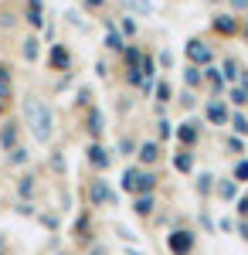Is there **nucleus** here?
I'll use <instances>...</instances> for the list:
<instances>
[{"label":"nucleus","mask_w":248,"mask_h":255,"mask_svg":"<svg viewBox=\"0 0 248 255\" xmlns=\"http://www.w3.org/2000/svg\"><path fill=\"white\" fill-rule=\"evenodd\" d=\"M20 123L27 126V133L34 136V143H51V136H55V109L44 102V99L38 96H24L20 99Z\"/></svg>","instance_id":"nucleus-1"},{"label":"nucleus","mask_w":248,"mask_h":255,"mask_svg":"<svg viewBox=\"0 0 248 255\" xmlns=\"http://www.w3.org/2000/svg\"><path fill=\"white\" fill-rule=\"evenodd\" d=\"M119 187L126 191V194H150L160 187V174H156V167H139V163H129L123 177H119Z\"/></svg>","instance_id":"nucleus-2"},{"label":"nucleus","mask_w":248,"mask_h":255,"mask_svg":"<svg viewBox=\"0 0 248 255\" xmlns=\"http://www.w3.org/2000/svg\"><path fill=\"white\" fill-rule=\"evenodd\" d=\"M82 197H85V208H119V191H116L113 184L106 180V174H96L85 180V187H82Z\"/></svg>","instance_id":"nucleus-3"},{"label":"nucleus","mask_w":248,"mask_h":255,"mask_svg":"<svg viewBox=\"0 0 248 255\" xmlns=\"http://www.w3.org/2000/svg\"><path fill=\"white\" fill-rule=\"evenodd\" d=\"M82 157H85V163L92 167V174H106V170L116 163V150L106 143V139H89L85 150H82Z\"/></svg>","instance_id":"nucleus-4"},{"label":"nucleus","mask_w":248,"mask_h":255,"mask_svg":"<svg viewBox=\"0 0 248 255\" xmlns=\"http://www.w3.org/2000/svg\"><path fill=\"white\" fill-rule=\"evenodd\" d=\"M92 215H96L92 208H82L78 218H75V225H72V242H75L82 252L96 242V218H92Z\"/></svg>","instance_id":"nucleus-5"},{"label":"nucleus","mask_w":248,"mask_h":255,"mask_svg":"<svg viewBox=\"0 0 248 255\" xmlns=\"http://www.w3.org/2000/svg\"><path fill=\"white\" fill-rule=\"evenodd\" d=\"M106 123H109V119H106V113H102V106L92 102V106L82 109V133H85L89 139H106V129H109Z\"/></svg>","instance_id":"nucleus-6"},{"label":"nucleus","mask_w":248,"mask_h":255,"mask_svg":"<svg viewBox=\"0 0 248 255\" xmlns=\"http://www.w3.org/2000/svg\"><path fill=\"white\" fill-rule=\"evenodd\" d=\"M48 68L58 72V75H72L75 55H72V48H68L65 41H51V44H48Z\"/></svg>","instance_id":"nucleus-7"},{"label":"nucleus","mask_w":248,"mask_h":255,"mask_svg":"<svg viewBox=\"0 0 248 255\" xmlns=\"http://www.w3.org/2000/svg\"><path fill=\"white\" fill-rule=\"evenodd\" d=\"M184 58L191 61V65H211L214 61V44H211L208 38H201V34H194V38L184 41Z\"/></svg>","instance_id":"nucleus-8"},{"label":"nucleus","mask_w":248,"mask_h":255,"mask_svg":"<svg viewBox=\"0 0 248 255\" xmlns=\"http://www.w3.org/2000/svg\"><path fill=\"white\" fill-rule=\"evenodd\" d=\"M197 245V232L194 228H170L167 232V252L170 255H191Z\"/></svg>","instance_id":"nucleus-9"},{"label":"nucleus","mask_w":248,"mask_h":255,"mask_svg":"<svg viewBox=\"0 0 248 255\" xmlns=\"http://www.w3.org/2000/svg\"><path fill=\"white\" fill-rule=\"evenodd\" d=\"M201 129H204V123H201V119H194V116H187V119H180V123L173 126V139H177L180 146L194 150V146L201 143Z\"/></svg>","instance_id":"nucleus-10"},{"label":"nucleus","mask_w":248,"mask_h":255,"mask_svg":"<svg viewBox=\"0 0 248 255\" xmlns=\"http://www.w3.org/2000/svg\"><path fill=\"white\" fill-rule=\"evenodd\" d=\"M167 157V150H163V143L153 136V139H139V146H136V163L139 167H160Z\"/></svg>","instance_id":"nucleus-11"},{"label":"nucleus","mask_w":248,"mask_h":255,"mask_svg":"<svg viewBox=\"0 0 248 255\" xmlns=\"http://www.w3.org/2000/svg\"><path fill=\"white\" fill-rule=\"evenodd\" d=\"M24 136V123L17 116H3L0 119V153H7L10 146H17Z\"/></svg>","instance_id":"nucleus-12"},{"label":"nucleus","mask_w":248,"mask_h":255,"mask_svg":"<svg viewBox=\"0 0 248 255\" xmlns=\"http://www.w3.org/2000/svg\"><path fill=\"white\" fill-rule=\"evenodd\" d=\"M211 31H214L218 38H235V34L242 31V17L231 14V10H221V14L211 17Z\"/></svg>","instance_id":"nucleus-13"},{"label":"nucleus","mask_w":248,"mask_h":255,"mask_svg":"<svg viewBox=\"0 0 248 255\" xmlns=\"http://www.w3.org/2000/svg\"><path fill=\"white\" fill-rule=\"evenodd\" d=\"M228 116H231V106H228L225 96L204 102V123H208V126H228Z\"/></svg>","instance_id":"nucleus-14"},{"label":"nucleus","mask_w":248,"mask_h":255,"mask_svg":"<svg viewBox=\"0 0 248 255\" xmlns=\"http://www.w3.org/2000/svg\"><path fill=\"white\" fill-rule=\"evenodd\" d=\"M14 191H17V201H38V194H41V177L31 174V170H20V177L14 180Z\"/></svg>","instance_id":"nucleus-15"},{"label":"nucleus","mask_w":248,"mask_h":255,"mask_svg":"<svg viewBox=\"0 0 248 255\" xmlns=\"http://www.w3.org/2000/svg\"><path fill=\"white\" fill-rule=\"evenodd\" d=\"M156 208H160L156 191H150V194H133V201H129V211H133L139 221H150V218H156Z\"/></svg>","instance_id":"nucleus-16"},{"label":"nucleus","mask_w":248,"mask_h":255,"mask_svg":"<svg viewBox=\"0 0 248 255\" xmlns=\"http://www.w3.org/2000/svg\"><path fill=\"white\" fill-rule=\"evenodd\" d=\"M24 24L31 27V31H41L44 27V20H48V10H44V0H27L24 3Z\"/></svg>","instance_id":"nucleus-17"},{"label":"nucleus","mask_w":248,"mask_h":255,"mask_svg":"<svg viewBox=\"0 0 248 255\" xmlns=\"http://www.w3.org/2000/svg\"><path fill=\"white\" fill-rule=\"evenodd\" d=\"M153 99H156V102H153V113H156V116H163V113H167V106L173 102V85L167 79H156V82H153Z\"/></svg>","instance_id":"nucleus-18"},{"label":"nucleus","mask_w":248,"mask_h":255,"mask_svg":"<svg viewBox=\"0 0 248 255\" xmlns=\"http://www.w3.org/2000/svg\"><path fill=\"white\" fill-rule=\"evenodd\" d=\"M41 34L38 31H31V34H24L20 38V58L27 61V65H38V58H41Z\"/></svg>","instance_id":"nucleus-19"},{"label":"nucleus","mask_w":248,"mask_h":255,"mask_svg":"<svg viewBox=\"0 0 248 255\" xmlns=\"http://www.w3.org/2000/svg\"><path fill=\"white\" fill-rule=\"evenodd\" d=\"M102 31H106V34H102V48H106L109 55L119 58V55H123V48H126V38L119 34V27H116V24H106Z\"/></svg>","instance_id":"nucleus-20"},{"label":"nucleus","mask_w":248,"mask_h":255,"mask_svg":"<svg viewBox=\"0 0 248 255\" xmlns=\"http://www.w3.org/2000/svg\"><path fill=\"white\" fill-rule=\"evenodd\" d=\"M214 194H218V201H225V204H235V197H238V180H235V177H214Z\"/></svg>","instance_id":"nucleus-21"},{"label":"nucleus","mask_w":248,"mask_h":255,"mask_svg":"<svg viewBox=\"0 0 248 255\" xmlns=\"http://www.w3.org/2000/svg\"><path fill=\"white\" fill-rule=\"evenodd\" d=\"M3 163L14 167V170H24V167H31V150H27L24 143H17V146H10V150L3 153Z\"/></svg>","instance_id":"nucleus-22"},{"label":"nucleus","mask_w":248,"mask_h":255,"mask_svg":"<svg viewBox=\"0 0 248 255\" xmlns=\"http://www.w3.org/2000/svg\"><path fill=\"white\" fill-rule=\"evenodd\" d=\"M194 167H197V160H194V150H187V146H180L177 153H173V170L180 177H191Z\"/></svg>","instance_id":"nucleus-23"},{"label":"nucleus","mask_w":248,"mask_h":255,"mask_svg":"<svg viewBox=\"0 0 248 255\" xmlns=\"http://www.w3.org/2000/svg\"><path fill=\"white\" fill-rule=\"evenodd\" d=\"M180 79H184V89H194V92H201V89H204V68L187 61V68H184V75H180Z\"/></svg>","instance_id":"nucleus-24"},{"label":"nucleus","mask_w":248,"mask_h":255,"mask_svg":"<svg viewBox=\"0 0 248 255\" xmlns=\"http://www.w3.org/2000/svg\"><path fill=\"white\" fill-rule=\"evenodd\" d=\"M116 27H119V34H123L126 41H136V38H139V20H136L133 14H123V17L116 20Z\"/></svg>","instance_id":"nucleus-25"},{"label":"nucleus","mask_w":248,"mask_h":255,"mask_svg":"<svg viewBox=\"0 0 248 255\" xmlns=\"http://www.w3.org/2000/svg\"><path fill=\"white\" fill-rule=\"evenodd\" d=\"M194 194L201 197V201L214 194V174H208V170H204V174H197V177H194Z\"/></svg>","instance_id":"nucleus-26"},{"label":"nucleus","mask_w":248,"mask_h":255,"mask_svg":"<svg viewBox=\"0 0 248 255\" xmlns=\"http://www.w3.org/2000/svg\"><path fill=\"white\" fill-rule=\"evenodd\" d=\"M225 99H228L231 109H245L248 106V89H242V85H228V89H225Z\"/></svg>","instance_id":"nucleus-27"},{"label":"nucleus","mask_w":248,"mask_h":255,"mask_svg":"<svg viewBox=\"0 0 248 255\" xmlns=\"http://www.w3.org/2000/svg\"><path fill=\"white\" fill-rule=\"evenodd\" d=\"M123 68H139V58H143V48L133 44V41H126V48H123Z\"/></svg>","instance_id":"nucleus-28"},{"label":"nucleus","mask_w":248,"mask_h":255,"mask_svg":"<svg viewBox=\"0 0 248 255\" xmlns=\"http://www.w3.org/2000/svg\"><path fill=\"white\" fill-rule=\"evenodd\" d=\"M136 146H139V139L133 136V133H123V136L116 139V153H119V157H136Z\"/></svg>","instance_id":"nucleus-29"},{"label":"nucleus","mask_w":248,"mask_h":255,"mask_svg":"<svg viewBox=\"0 0 248 255\" xmlns=\"http://www.w3.org/2000/svg\"><path fill=\"white\" fill-rule=\"evenodd\" d=\"M228 126H231V133H235V136H248V116L242 113V109H231Z\"/></svg>","instance_id":"nucleus-30"},{"label":"nucleus","mask_w":248,"mask_h":255,"mask_svg":"<svg viewBox=\"0 0 248 255\" xmlns=\"http://www.w3.org/2000/svg\"><path fill=\"white\" fill-rule=\"evenodd\" d=\"M218 68H221V75H225V82H228V85H235V82H238V75H242V61H238V58H225Z\"/></svg>","instance_id":"nucleus-31"},{"label":"nucleus","mask_w":248,"mask_h":255,"mask_svg":"<svg viewBox=\"0 0 248 255\" xmlns=\"http://www.w3.org/2000/svg\"><path fill=\"white\" fill-rule=\"evenodd\" d=\"M139 72H143V79H156V75H160V65H156V55H150V51H143V58H139Z\"/></svg>","instance_id":"nucleus-32"},{"label":"nucleus","mask_w":248,"mask_h":255,"mask_svg":"<svg viewBox=\"0 0 248 255\" xmlns=\"http://www.w3.org/2000/svg\"><path fill=\"white\" fill-rule=\"evenodd\" d=\"M156 139H160V143H170L173 139V123L167 119V113L156 116Z\"/></svg>","instance_id":"nucleus-33"},{"label":"nucleus","mask_w":248,"mask_h":255,"mask_svg":"<svg viewBox=\"0 0 248 255\" xmlns=\"http://www.w3.org/2000/svg\"><path fill=\"white\" fill-rule=\"evenodd\" d=\"M48 167H51L58 177H65L68 174V160H65V153H61V150H51V153H48Z\"/></svg>","instance_id":"nucleus-34"},{"label":"nucleus","mask_w":248,"mask_h":255,"mask_svg":"<svg viewBox=\"0 0 248 255\" xmlns=\"http://www.w3.org/2000/svg\"><path fill=\"white\" fill-rule=\"evenodd\" d=\"M129 14H139V17H153V0H126Z\"/></svg>","instance_id":"nucleus-35"},{"label":"nucleus","mask_w":248,"mask_h":255,"mask_svg":"<svg viewBox=\"0 0 248 255\" xmlns=\"http://www.w3.org/2000/svg\"><path fill=\"white\" fill-rule=\"evenodd\" d=\"M231 177H235L238 184H248V157H238V160H235V167H231Z\"/></svg>","instance_id":"nucleus-36"},{"label":"nucleus","mask_w":248,"mask_h":255,"mask_svg":"<svg viewBox=\"0 0 248 255\" xmlns=\"http://www.w3.org/2000/svg\"><path fill=\"white\" fill-rule=\"evenodd\" d=\"M41 208H38V201H17L14 204V215H20V218H34Z\"/></svg>","instance_id":"nucleus-37"},{"label":"nucleus","mask_w":248,"mask_h":255,"mask_svg":"<svg viewBox=\"0 0 248 255\" xmlns=\"http://www.w3.org/2000/svg\"><path fill=\"white\" fill-rule=\"evenodd\" d=\"M225 150H228L231 157H242V153H245V136H235V133H231V136L225 139Z\"/></svg>","instance_id":"nucleus-38"},{"label":"nucleus","mask_w":248,"mask_h":255,"mask_svg":"<svg viewBox=\"0 0 248 255\" xmlns=\"http://www.w3.org/2000/svg\"><path fill=\"white\" fill-rule=\"evenodd\" d=\"M34 221H38L41 228H48V232H58V215H51V211H38Z\"/></svg>","instance_id":"nucleus-39"},{"label":"nucleus","mask_w":248,"mask_h":255,"mask_svg":"<svg viewBox=\"0 0 248 255\" xmlns=\"http://www.w3.org/2000/svg\"><path fill=\"white\" fill-rule=\"evenodd\" d=\"M78 3L85 14H106V7H109V0H78Z\"/></svg>","instance_id":"nucleus-40"},{"label":"nucleus","mask_w":248,"mask_h":255,"mask_svg":"<svg viewBox=\"0 0 248 255\" xmlns=\"http://www.w3.org/2000/svg\"><path fill=\"white\" fill-rule=\"evenodd\" d=\"M85 106H92V89H89V85H78V92H75V109H85Z\"/></svg>","instance_id":"nucleus-41"},{"label":"nucleus","mask_w":248,"mask_h":255,"mask_svg":"<svg viewBox=\"0 0 248 255\" xmlns=\"http://www.w3.org/2000/svg\"><path fill=\"white\" fill-rule=\"evenodd\" d=\"M173 61H177V58H173V51H170V48H160V51H156V65H160L163 72H170V68H173Z\"/></svg>","instance_id":"nucleus-42"},{"label":"nucleus","mask_w":248,"mask_h":255,"mask_svg":"<svg viewBox=\"0 0 248 255\" xmlns=\"http://www.w3.org/2000/svg\"><path fill=\"white\" fill-rule=\"evenodd\" d=\"M177 102H180V109H187V113H191L194 106H197V92H194V89H184V92L177 96Z\"/></svg>","instance_id":"nucleus-43"},{"label":"nucleus","mask_w":248,"mask_h":255,"mask_svg":"<svg viewBox=\"0 0 248 255\" xmlns=\"http://www.w3.org/2000/svg\"><path fill=\"white\" fill-rule=\"evenodd\" d=\"M0 85H14V65L0 58Z\"/></svg>","instance_id":"nucleus-44"},{"label":"nucleus","mask_w":248,"mask_h":255,"mask_svg":"<svg viewBox=\"0 0 248 255\" xmlns=\"http://www.w3.org/2000/svg\"><path fill=\"white\" fill-rule=\"evenodd\" d=\"M82 255H113V249H109L106 242H99V238H96V242H92V245H89Z\"/></svg>","instance_id":"nucleus-45"},{"label":"nucleus","mask_w":248,"mask_h":255,"mask_svg":"<svg viewBox=\"0 0 248 255\" xmlns=\"http://www.w3.org/2000/svg\"><path fill=\"white\" fill-rule=\"evenodd\" d=\"M65 17H68V24H72V27H82V31H89V20L82 17V14H78V10H68V14H65Z\"/></svg>","instance_id":"nucleus-46"},{"label":"nucleus","mask_w":248,"mask_h":255,"mask_svg":"<svg viewBox=\"0 0 248 255\" xmlns=\"http://www.w3.org/2000/svg\"><path fill=\"white\" fill-rule=\"evenodd\" d=\"M113 232H116V235H119V238H123V242H126V245H133L136 238H139V235H133V232H129V228H126V225H113Z\"/></svg>","instance_id":"nucleus-47"},{"label":"nucleus","mask_w":248,"mask_h":255,"mask_svg":"<svg viewBox=\"0 0 248 255\" xmlns=\"http://www.w3.org/2000/svg\"><path fill=\"white\" fill-rule=\"evenodd\" d=\"M225 3H228L231 14H238V17H242V14H248V0H225Z\"/></svg>","instance_id":"nucleus-48"},{"label":"nucleus","mask_w":248,"mask_h":255,"mask_svg":"<svg viewBox=\"0 0 248 255\" xmlns=\"http://www.w3.org/2000/svg\"><path fill=\"white\" fill-rule=\"evenodd\" d=\"M235 208H238V218H248V194L235 197Z\"/></svg>","instance_id":"nucleus-49"},{"label":"nucleus","mask_w":248,"mask_h":255,"mask_svg":"<svg viewBox=\"0 0 248 255\" xmlns=\"http://www.w3.org/2000/svg\"><path fill=\"white\" fill-rule=\"evenodd\" d=\"M235 232H238V238H242V242H248V218H242V221L235 225Z\"/></svg>","instance_id":"nucleus-50"},{"label":"nucleus","mask_w":248,"mask_h":255,"mask_svg":"<svg viewBox=\"0 0 248 255\" xmlns=\"http://www.w3.org/2000/svg\"><path fill=\"white\" fill-rule=\"evenodd\" d=\"M96 75H99V79H109V65H106V58L96 61Z\"/></svg>","instance_id":"nucleus-51"},{"label":"nucleus","mask_w":248,"mask_h":255,"mask_svg":"<svg viewBox=\"0 0 248 255\" xmlns=\"http://www.w3.org/2000/svg\"><path fill=\"white\" fill-rule=\"evenodd\" d=\"M201 225H204V232H214V221H211L208 211H201Z\"/></svg>","instance_id":"nucleus-52"},{"label":"nucleus","mask_w":248,"mask_h":255,"mask_svg":"<svg viewBox=\"0 0 248 255\" xmlns=\"http://www.w3.org/2000/svg\"><path fill=\"white\" fill-rule=\"evenodd\" d=\"M0 99H10L14 102V85H0Z\"/></svg>","instance_id":"nucleus-53"},{"label":"nucleus","mask_w":248,"mask_h":255,"mask_svg":"<svg viewBox=\"0 0 248 255\" xmlns=\"http://www.w3.org/2000/svg\"><path fill=\"white\" fill-rule=\"evenodd\" d=\"M10 116V99H0V119Z\"/></svg>","instance_id":"nucleus-54"},{"label":"nucleus","mask_w":248,"mask_h":255,"mask_svg":"<svg viewBox=\"0 0 248 255\" xmlns=\"http://www.w3.org/2000/svg\"><path fill=\"white\" fill-rule=\"evenodd\" d=\"M126 255H143L139 249H133V245H126Z\"/></svg>","instance_id":"nucleus-55"},{"label":"nucleus","mask_w":248,"mask_h":255,"mask_svg":"<svg viewBox=\"0 0 248 255\" xmlns=\"http://www.w3.org/2000/svg\"><path fill=\"white\" fill-rule=\"evenodd\" d=\"M238 34H242V38L248 41V20H245V24H242V31H238Z\"/></svg>","instance_id":"nucleus-56"},{"label":"nucleus","mask_w":248,"mask_h":255,"mask_svg":"<svg viewBox=\"0 0 248 255\" xmlns=\"http://www.w3.org/2000/svg\"><path fill=\"white\" fill-rule=\"evenodd\" d=\"M0 249H7V235L3 232H0Z\"/></svg>","instance_id":"nucleus-57"},{"label":"nucleus","mask_w":248,"mask_h":255,"mask_svg":"<svg viewBox=\"0 0 248 255\" xmlns=\"http://www.w3.org/2000/svg\"><path fill=\"white\" fill-rule=\"evenodd\" d=\"M208 3H225V0H208Z\"/></svg>","instance_id":"nucleus-58"},{"label":"nucleus","mask_w":248,"mask_h":255,"mask_svg":"<svg viewBox=\"0 0 248 255\" xmlns=\"http://www.w3.org/2000/svg\"><path fill=\"white\" fill-rule=\"evenodd\" d=\"M0 255H10V252H7V249H0Z\"/></svg>","instance_id":"nucleus-59"},{"label":"nucleus","mask_w":248,"mask_h":255,"mask_svg":"<svg viewBox=\"0 0 248 255\" xmlns=\"http://www.w3.org/2000/svg\"><path fill=\"white\" fill-rule=\"evenodd\" d=\"M55 255H68V252H55Z\"/></svg>","instance_id":"nucleus-60"},{"label":"nucleus","mask_w":248,"mask_h":255,"mask_svg":"<svg viewBox=\"0 0 248 255\" xmlns=\"http://www.w3.org/2000/svg\"><path fill=\"white\" fill-rule=\"evenodd\" d=\"M0 180H3V177H0Z\"/></svg>","instance_id":"nucleus-61"}]
</instances>
